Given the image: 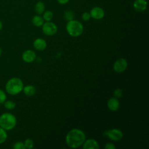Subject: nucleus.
I'll use <instances>...</instances> for the list:
<instances>
[{
	"instance_id": "obj_1",
	"label": "nucleus",
	"mask_w": 149,
	"mask_h": 149,
	"mask_svg": "<svg viewBox=\"0 0 149 149\" xmlns=\"http://www.w3.org/2000/svg\"><path fill=\"white\" fill-rule=\"evenodd\" d=\"M86 140V136L83 131L78 129L70 130L66 136L67 145L70 148H77L81 146Z\"/></svg>"
},
{
	"instance_id": "obj_2",
	"label": "nucleus",
	"mask_w": 149,
	"mask_h": 149,
	"mask_svg": "<svg viewBox=\"0 0 149 149\" xmlns=\"http://www.w3.org/2000/svg\"><path fill=\"white\" fill-rule=\"evenodd\" d=\"M23 88L22 80L18 77L10 79L5 84V90L10 95H16L20 93Z\"/></svg>"
},
{
	"instance_id": "obj_3",
	"label": "nucleus",
	"mask_w": 149,
	"mask_h": 149,
	"mask_svg": "<svg viewBox=\"0 0 149 149\" xmlns=\"http://www.w3.org/2000/svg\"><path fill=\"white\" fill-rule=\"evenodd\" d=\"M17 120L14 115L5 112L0 115V127L5 130L13 129L16 125Z\"/></svg>"
},
{
	"instance_id": "obj_4",
	"label": "nucleus",
	"mask_w": 149,
	"mask_h": 149,
	"mask_svg": "<svg viewBox=\"0 0 149 149\" xmlns=\"http://www.w3.org/2000/svg\"><path fill=\"white\" fill-rule=\"evenodd\" d=\"M66 28L68 34L72 37H78L80 36L83 31L82 24L77 20H72L68 21Z\"/></svg>"
},
{
	"instance_id": "obj_5",
	"label": "nucleus",
	"mask_w": 149,
	"mask_h": 149,
	"mask_svg": "<svg viewBox=\"0 0 149 149\" xmlns=\"http://www.w3.org/2000/svg\"><path fill=\"white\" fill-rule=\"evenodd\" d=\"M43 33L47 36H53L57 32L58 28L56 24L51 22H46L42 26Z\"/></svg>"
},
{
	"instance_id": "obj_6",
	"label": "nucleus",
	"mask_w": 149,
	"mask_h": 149,
	"mask_svg": "<svg viewBox=\"0 0 149 149\" xmlns=\"http://www.w3.org/2000/svg\"><path fill=\"white\" fill-rule=\"evenodd\" d=\"M105 134L113 141H119L121 140L123 137L122 132L118 129H112L106 131Z\"/></svg>"
},
{
	"instance_id": "obj_7",
	"label": "nucleus",
	"mask_w": 149,
	"mask_h": 149,
	"mask_svg": "<svg viewBox=\"0 0 149 149\" xmlns=\"http://www.w3.org/2000/svg\"><path fill=\"white\" fill-rule=\"evenodd\" d=\"M127 63L125 59L119 58L115 61L113 65V69L116 72L121 73L125 70L127 68Z\"/></svg>"
},
{
	"instance_id": "obj_8",
	"label": "nucleus",
	"mask_w": 149,
	"mask_h": 149,
	"mask_svg": "<svg viewBox=\"0 0 149 149\" xmlns=\"http://www.w3.org/2000/svg\"><path fill=\"white\" fill-rule=\"evenodd\" d=\"M90 14L91 17H93L94 19L99 20L104 17L105 12L102 8L98 6H95L91 9Z\"/></svg>"
},
{
	"instance_id": "obj_9",
	"label": "nucleus",
	"mask_w": 149,
	"mask_h": 149,
	"mask_svg": "<svg viewBox=\"0 0 149 149\" xmlns=\"http://www.w3.org/2000/svg\"><path fill=\"white\" fill-rule=\"evenodd\" d=\"M36 58V53L32 50L28 49L25 51L22 54V59L23 60L27 63H30L33 62Z\"/></svg>"
},
{
	"instance_id": "obj_10",
	"label": "nucleus",
	"mask_w": 149,
	"mask_h": 149,
	"mask_svg": "<svg viewBox=\"0 0 149 149\" xmlns=\"http://www.w3.org/2000/svg\"><path fill=\"white\" fill-rule=\"evenodd\" d=\"M147 2L146 0H136L133 3V8L137 12H141L147 8Z\"/></svg>"
},
{
	"instance_id": "obj_11",
	"label": "nucleus",
	"mask_w": 149,
	"mask_h": 149,
	"mask_svg": "<svg viewBox=\"0 0 149 149\" xmlns=\"http://www.w3.org/2000/svg\"><path fill=\"white\" fill-rule=\"evenodd\" d=\"M83 148L84 149H98L99 145L96 140L92 139H89L84 141L83 143Z\"/></svg>"
},
{
	"instance_id": "obj_12",
	"label": "nucleus",
	"mask_w": 149,
	"mask_h": 149,
	"mask_svg": "<svg viewBox=\"0 0 149 149\" xmlns=\"http://www.w3.org/2000/svg\"><path fill=\"white\" fill-rule=\"evenodd\" d=\"M33 46L37 50L42 51L45 49L47 47V42L44 39L38 38L36 39L33 42Z\"/></svg>"
},
{
	"instance_id": "obj_13",
	"label": "nucleus",
	"mask_w": 149,
	"mask_h": 149,
	"mask_svg": "<svg viewBox=\"0 0 149 149\" xmlns=\"http://www.w3.org/2000/svg\"><path fill=\"white\" fill-rule=\"evenodd\" d=\"M107 105L111 111H115L119 108V102L116 98H111L107 102Z\"/></svg>"
},
{
	"instance_id": "obj_14",
	"label": "nucleus",
	"mask_w": 149,
	"mask_h": 149,
	"mask_svg": "<svg viewBox=\"0 0 149 149\" xmlns=\"http://www.w3.org/2000/svg\"><path fill=\"white\" fill-rule=\"evenodd\" d=\"M44 19L42 16L40 15H35L32 18V23L36 27L42 26L44 23Z\"/></svg>"
},
{
	"instance_id": "obj_15",
	"label": "nucleus",
	"mask_w": 149,
	"mask_h": 149,
	"mask_svg": "<svg viewBox=\"0 0 149 149\" xmlns=\"http://www.w3.org/2000/svg\"><path fill=\"white\" fill-rule=\"evenodd\" d=\"M23 90L24 93L28 96H31L36 93V88L32 85H27L23 87Z\"/></svg>"
},
{
	"instance_id": "obj_16",
	"label": "nucleus",
	"mask_w": 149,
	"mask_h": 149,
	"mask_svg": "<svg viewBox=\"0 0 149 149\" xmlns=\"http://www.w3.org/2000/svg\"><path fill=\"white\" fill-rule=\"evenodd\" d=\"M35 12L38 15L42 14L45 10L44 3L41 1L37 2L35 5Z\"/></svg>"
},
{
	"instance_id": "obj_17",
	"label": "nucleus",
	"mask_w": 149,
	"mask_h": 149,
	"mask_svg": "<svg viewBox=\"0 0 149 149\" xmlns=\"http://www.w3.org/2000/svg\"><path fill=\"white\" fill-rule=\"evenodd\" d=\"M4 107L8 110H12L16 107V104L12 100H6L4 103Z\"/></svg>"
},
{
	"instance_id": "obj_18",
	"label": "nucleus",
	"mask_w": 149,
	"mask_h": 149,
	"mask_svg": "<svg viewBox=\"0 0 149 149\" xmlns=\"http://www.w3.org/2000/svg\"><path fill=\"white\" fill-rule=\"evenodd\" d=\"M8 134L6 130L0 127V144L3 143L7 139Z\"/></svg>"
},
{
	"instance_id": "obj_19",
	"label": "nucleus",
	"mask_w": 149,
	"mask_h": 149,
	"mask_svg": "<svg viewBox=\"0 0 149 149\" xmlns=\"http://www.w3.org/2000/svg\"><path fill=\"white\" fill-rule=\"evenodd\" d=\"M43 16L42 18L44 20L47 22H49L51 20L53 17V13L51 10H46L43 12Z\"/></svg>"
},
{
	"instance_id": "obj_20",
	"label": "nucleus",
	"mask_w": 149,
	"mask_h": 149,
	"mask_svg": "<svg viewBox=\"0 0 149 149\" xmlns=\"http://www.w3.org/2000/svg\"><path fill=\"white\" fill-rule=\"evenodd\" d=\"M64 18L68 22L70 21V20H73L74 14H73V12L70 10H66L64 13Z\"/></svg>"
},
{
	"instance_id": "obj_21",
	"label": "nucleus",
	"mask_w": 149,
	"mask_h": 149,
	"mask_svg": "<svg viewBox=\"0 0 149 149\" xmlns=\"http://www.w3.org/2000/svg\"><path fill=\"white\" fill-rule=\"evenodd\" d=\"M24 145L25 148L31 149L33 147L34 144H33V141L31 139H27L25 140V141L24 142Z\"/></svg>"
},
{
	"instance_id": "obj_22",
	"label": "nucleus",
	"mask_w": 149,
	"mask_h": 149,
	"mask_svg": "<svg viewBox=\"0 0 149 149\" xmlns=\"http://www.w3.org/2000/svg\"><path fill=\"white\" fill-rule=\"evenodd\" d=\"M13 148L14 149H24L25 147L24 143L21 141H17L13 144Z\"/></svg>"
},
{
	"instance_id": "obj_23",
	"label": "nucleus",
	"mask_w": 149,
	"mask_h": 149,
	"mask_svg": "<svg viewBox=\"0 0 149 149\" xmlns=\"http://www.w3.org/2000/svg\"><path fill=\"white\" fill-rule=\"evenodd\" d=\"M6 100V93L0 88V104H2Z\"/></svg>"
},
{
	"instance_id": "obj_24",
	"label": "nucleus",
	"mask_w": 149,
	"mask_h": 149,
	"mask_svg": "<svg viewBox=\"0 0 149 149\" xmlns=\"http://www.w3.org/2000/svg\"><path fill=\"white\" fill-rule=\"evenodd\" d=\"M90 18H91V16L90 13L88 12H84L81 15V19L84 21H88V20H90Z\"/></svg>"
},
{
	"instance_id": "obj_25",
	"label": "nucleus",
	"mask_w": 149,
	"mask_h": 149,
	"mask_svg": "<svg viewBox=\"0 0 149 149\" xmlns=\"http://www.w3.org/2000/svg\"><path fill=\"white\" fill-rule=\"evenodd\" d=\"M113 95H114L115 97L116 98H120L122 95V91L120 89H119V88L116 89L114 91Z\"/></svg>"
},
{
	"instance_id": "obj_26",
	"label": "nucleus",
	"mask_w": 149,
	"mask_h": 149,
	"mask_svg": "<svg viewBox=\"0 0 149 149\" xmlns=\"http://www.w3.org/2000/svg\"><path fill=\"white\" fill-rule=\"evenodd\" d=\"M105 149H115V146H114L113 144H112L111 143H108L105 144Z\"/></svg>"
},
{
	"instance_id": "obj_27",
	"label": "nucleus",
	"mask_w": 149,
	"mask_h": 149,
	"mask_svg": "<svg viewBox=\"0 0 149 149\" xmlns=\"http://www.w3.org/2000/svg\"><path fill=\"white\" fill-rule=\"evenodd\" d=\"M69 0H57L58 2L61 5H64V4L67 3L69 2Z\"/></svg>"
},
{
	"instance_id": "obj_28",
	"label": "nucleus",
	"mask_w": 149,
	"mask_h": 149,
	"mask_svg": "<svg viewBox=\"0 0 149 149\" xmlns=\"http://www.w3.org/2000/svg\"><path fill=\"white\" fill-rule=\"evenodd\" d=\"M2 29V23L0 21V31Z\"/></svg>"
},
{
	"instance_id": "obj_29",
	"label": "nucleus",
	"mask_w": 149,
	"mask_h": 149,
	"mask_svg": "<svg viewBox=\"0 0 149 149\" xmlns=\"http://www.w3.org/2000/svg\"><path fill=\"white\" fill-rule=\"evenodd\" d=\"M2 49L0 48V56H1V55H2Z\"/></svg>"
}]
</instances>
